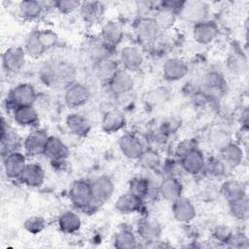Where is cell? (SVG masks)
<instances>
[{
    "label": "cell",
    "mask_w": 249,
    "mask_h": 249,
    "mask_svg": "<svg viewBox=\"0 0 249 249\" xmlns=\"http://www.w3.org/2000/svg\"><path fill=\"white\" fill-rule=\"evenodd\" d=\"M68 196L73 205L79 209L86 210L93 205L90 182L84 179L75 180L71 184Z\"/></svg>",
    "instance_id": "1"
},
{
    "label": "cell",
    "mask_w": 249,
    "mask_h": 249,
    "mask_svg": "<svg viewBox=\"0 0 249 249\" xmlns=\"http://www.w3.org/2000/svg\"><path fill=\"white\" fill-rule=\"evenodd\" d=\"M37 99V91L30 83H19L8 93V103L14 108L18 106L33 105Z\"/></svg>",
    "instance_id": "2"
},
{
    "label": "cell",
    "mask_w": 249,
    "mask_h": 249,
    "mask_svg": "<svg viewBox=\"0 0 249 249\" xmlns=\"http://www.w3.org/2000/svg\"><path fill=\"white\" fill-rule=\"evenodd\" d=\"M161 30L153 17L140 18L135 24V35L138 42L143 46L153 45L160 37Z\"/></svg>",
    "instance_id": "3"
},
{
    "label": "cell",
    "mask_w": 249,
    "mask_h": 249,
    "mask_svg": "<svg viewBox=\"0 0 249 249\" xmlns=\"http://www.w3.org/2000/svg\"><path fill=\"white\" fill-rule=\"evenodd\" d=\"M208 14L209 7L205 2L199 0H192L183 2L178 17H180L185 21L196 24L207 19Z\"/></svg>",
    "instance_id": "4"
},
{
    "label": "cell",
    "mask_w": 249,
    "mask_h": 249,
    "mask_svg": "<svg viewBox=\"0 0 249 249\" xmlns=\"http://www.w3.org/2000/svg\"><path fill=\"white\" fill-rule=\"evenodd\" d=\"M92 202L94 205H101L107 202L115 192V184L111 177L101 175L90 182Z\"/></svg>",
    "instance_id": "5"
},
{
    "label": "cell",
    "mask_w": 249,
    "mask_h": 249,
    "mask_svg": "<svg viewBox=\"0 0 249 249\" xmlns=\"http://www.w3.org/2000/svg\"><path fill=\"white\" fill-rule=\"evenodd\" d=\"M90 98L89 88L79 82H74L66 87L64 102L69 108H79L88 103Z\"/></svg>",
    "instance_id": "6"
},
{
    "label": "cell",
    "mask_w": 249,
    "mask_h": 249,
    "mask_svg": "<svg viewBox=\"0 0 249 249\" xmlns=\"http://www.w3.org/2000/svg\"><path fill=\"white\" fill-rule=\"evenodd\" d=\"M219 34V26L215 20L205 19L194 24L193 38L200 45H208L212 43Z\"/></svg>",
    "instance_id": "7"
},
{
    "label": "cell",
    "mask_w": 249,
    "mask_h": 249,
    "mask_svg": "<svg viewBox=\"0 0 249 249\" xmlns=\"http://www.w3.org/2000/svg\"><path fill=\"white\" fill-rule=\"evenodd\" d=\"M25 51L21 47H11L2 54V65L7 73L19 72L25 63Z\"/></svg>",
    "instance_id": "8"
},
{
    "label": "cell",
    "mask_w": 249,
    "mask_h": 249,
    "mask_svg": "<svg viewBox=\"0 0 249 249\" xmlns=\"http://www.w3.org/2000/svg\"><path fill=\"white\" fill-rule=\"evenodd\" d=\"M107 85L110 92L119 96L131 91L134 87V81L128 71L120 68L107 82Z\"/></svg>",
    "instance_id": "9"
},
{
    "label": "cell",
    "mask_w": 249,
    "mask_h": 249,
    "mask_svg": "<svg viewBox=\"0 0 249 249\" xmlns=\"http://www.w3.org/2000/svg\"><path fill=\"white\" fill-rule=\"evenodd\" d=\"M122 154L129 160H137L145 150L143 141L134 133L123 134L118 142Z\"/></svg>",
    "instance_id": "10"
},
{
    "label": "cell",
    "mask_w": 249,
    "mask_h": 249,
    "mask_svg": "<svg viewBox=\"0 0 249 249\" xmlns=\"http://www.w3.org/2000/svg\"><path fill=\"white\" fill-rule=\"evenodd\" d=\"M50 135L44 129L32 130L23 140L22 146L25 154L30 157H37L44 154V150Z\"/></svg>",
    "instance_id": "11"
},
{
    "label": "cell",
    "mask_w": 249,
    "mask_h": 249,
    "mask_svg": "<svg viewBox=\"0 0 249 249\" xmlns=\"http://www.w3.org/2000/svg\"><path fill=\"white\" fill-rule=\"evenodd\" d=\"M26 165L25 156L18 151H14L3 156L4 171L10 179L18 180Z\"/></svg>",
    "instance_id": "12"
},
{
    "label": "cell",
    "mask_w": 249,
    "mask_h": 249,
    "mask_svg": "<svg viewBox=\"0 0 249 249\" xmlns=\"http://www.w3.org/2000/svg\"><path fill=\"white\" fill-rule=\"evenodd\" d=\"M189 73V65L186 60L179 57L167 58L162 65V76L168 82L182 80Z\"/></svg>",
    "instance_id": "13"
},
{
    "label": "cell",
    "mask_w": 249,
    "mask_h": 249,
    "mask_svg": "<svg viewBox=\"0 0 249 249\" xmlns=\"http://www.w3.org/2000/svg\"><path fill=\"white\" fill-rule=\"evenodd\" d=\"M43 155L53 163L62 162L68 157L69 149L60 138L50 135Z\"/></svg>",
    "instance_id": "14"
},
{
    "label": "cell",
    "mask_w": 249,
    "mask_h": 249,
    "mask_svg": "<svg viewBox=\"0 0 249 249\" xmlns=\"http://www.w3.org/2000/svg\"><path fill=\"white\" fill-rule=\"evenodd\" d=\"M171 211L174 219L184 224L192 222L196 216L195 204L189 198L183 196L172 202Z\"/></svg>",
    "instance_id": "15"
},
{
    "label": "cell",
    "mask_w": 249,
    "mask_h": 249,
    "mask_svg": "<svg viewBox=\"0 0 249 249\" xmlns=\"http://www.w3.org/2000/svg\"><path fill=\"white\" fill-rule=\"evenodd\" d=\"M120 62L123 69L130 72L140 70L143 65L144 57L139 49L132 46L124 47L120 53Z\"/></svg>",
    "instance_id": "16"
},
{
    "label": "cell",
    "mask_w": 249,
    "mask_h": 249,
    "mask_svg": "<svg viewBox=\"0 0 249 249\" xmlns=\"http://www.w3.org/2000/svg\"><path fill=\"white\" fill-rule=\"evenodd\" d=\"M86 52L95 64L101 60L110 58L114 52V48L107 45L99 36L89 39L86 42Z\"/></svg>",
    "instance_id": "17"
},
{
    "label": "cell",
    "mask_w": 249,
    "mask_h": 249,
    "mask_svg": "<svg viewBox=\"0 0 249 249\" xmlns=\"http://www.w3.org/2000/svg\"><path fill=\"white\" fill-rule=\"evenodd\" d=\"M124 35V26L117 20H108L101 27L100 38L114 49L122 43Z\"/></svg>",
    "instance_id": "18"
},
{
    "label": "cell",
    "mask_w": 249,
    "mask_h": 249,
    "mask_svg": "<svg viewBox=\"0 0 249 249\" xmlns=\"http://www.w3.org/2000/svg\"><path fill=\"white\" fill-rule=\"evenodd\" d=\"M161 231L160 224L151 217H143L137 223V233L147 242L158 240L161 234Z\"/></svg>",
    "instance_id": "19"
},
{
    "label": "cell",
    "mask_w": 249,
    "mask_h": 249,
    "mask_svg": "<svg viewBox=\"0 0 249 249\" xmlns=\"http://www.w3.org/2000/svg\"><path fill=\"white\" fill-rule=\"evenodd\" d=\"M179 161L181 168L185 172L191 175H197L203 171L205 158L203 153L197 148L183 157Z\"/></svg>",
    "instance_id": "20"
},
{
    "label": "cell",
    "mask_w": 249,
    "mask_h": 249,
    "mask_svg": "<svg viewBox=\"0 0 249 249\" xmlns=\"http://www.w3.org/2000/svg\"><path fill=\"white\" fill-rule=\"evenodd\" d=\"M159 193L165 200L173 202L182 196L183 185L178 178L168 175L160 183Z\"/></svg>",
    "instance_id": "21"
},
{
    "label": "cell",
    "mask_w": 249,
    "mask_h": 249,
    "mask_svg": "<svg viewBox=\"0 0 249 249\" xmlns=\"http://www.w3.org/2000/svg\"><path fill=\"white\" fill-rule=\"evenodd\" d=\"M46 173L44 168L36 162L27 163L22 174L19 177V181L27 187L39 188L45 181Z\"/></svg>",
    "instance_id": "22"
},
{
    "label": "cell",
    "mask_w": 249,
    "mask_h": 249,
    "mask_svg": "<svg viewBox=\"0 0 249 249\" xmlns=\"http://www.w3.org/2000/svg\"><path fill=\"white\" fill-rule=\"evenodd\" d=\"M126 125L124 114L118 109L107 111L101 121V128L106 133H115L122 130Z\"/></svg>",
    "instance_id": "23"
},
{
    "label": "cell",
    "mask_w": 249,
    "mask_h": 249,
    "mask_svg": "<svg viewBox=\"0 0 249 249\" xmlns=\"http://www.w3.org/2000/svg\"><path fill=\"white\" fill-rule=\"evenodd\" d=\"M143 201V199L128 191L117 198L114 206L116 211L121 214H132L141 210Z\"/></svg>",
    "instance_id": "24"
},
{
    "label": "cell",
    "mask_w": 249,
    "mask_h": 249,
    "mask_svg": "<svg viewBox=\"0 0 249 249\" xmlns=\"http://www.w3.org/2000/svg\"><path fill=\"white\" fill-rule=\"evenodd\" d=\"M14 121L20 126H35L39 123V115L33 105L18 106L13 109Z\"/></svg>",
    "instance_id": "25"
},
{
    "label": "cell",
    "mask_w": 249,
    "mask_h": 249,
    "mask_svg": "<svg viewBox=\"0 0 249 249\" xmlns=\"http://www.w3.org/2000/svg\"><path fill=\"white\" fill-rule=\"evenodd\" d=\"M66 126L68 130L79 137H85L89 134L91 128L89 121L82 114L72 113L66 117Z\"/></svg>",
    "instance_id": "26"
},
{
    "label": "cell",
    "mask_w": 249,
    "mask_h": 249,
    "mask_svg": "<svg viewBox=\"0 0 249 249\" xmlns=\"http://www.w3.org/2000/svg\"><path fill=\"white\" fill-rule=\"evenodd\" d=\"M1 148L3 156L8 153L18 151V148L20 146V138L17 132L6 124L4 119H2L1 124Z\"/></svg>",
    "instance_id": "27"
},
{
    "label": "cell",
    "mask_w": 249,
    "mask_h": 249,
    "mask_svg": "<svg viewBox=\"0 0 249 249\" xmlns=\"http://www.w3.org/2000/svg\"><path fill=\"white\" fill-rule=\"evenodd\" d=\"M220 195L228 202L239 199L246 196V188L244 184L238 180H226L220 187Z\"/></svg>",
    "instance_id": "28"
},
{
    "label": "cell",
    "mask_w": 249,
    "mask_h": 249,
    "mask_svg": "<svg viewBox=\"0 0 249 249\" xmlns=\"http://www.w3.org/2000/svg\"><path fill=\"white\" fill-rule=\"evenodd\" d=\"M177 17L178 13L175 10L165 6L162 2H160L156 9V13L153 18L160 29L162 31L171 28L175 24Z\"/></svg>",
    "instance_id": "29"
},
{
    "label": "cell",
    "mask_w": 249,
    "mask_h": 249,
    "mask_svg": "<svg viewBox=\"0 0 249 249\" xmlns=\"http://www.w3.org/2000/svg\"><path fill=\"white\" fill-rule=\"evenodd\" d=\"M220 154H221L220 158L231 168H234L238 166L242 162L244 158V153L242 148L234 142H230L229 144L224 146L222 149H220Z\"/></svg>",
    "instance_id": "30"
},
{
    "label": "cell",
    "mask_w": 249,
    "mask_h": 249,
    "mask_svg": "<svg viewBox=\"0 0 249 249\" xmlns=\"http://www.w3.org/2000/svg\"><path fill=\"white\" fill-rule=\"evenodd\" d=\"M57 225L60 231L63 233L73 234L81 229L82 221L76 212L67 210L60 214L57 220Z\"/></svg>",
    "instance_id": "31"
},
{
    "label": "cell",
    "mask_w": 249,
    "mask_h": 249,
    "mask_svg": "<svg viewBox=\"0 0 249 249\" xmlns=\"http://www.w3.org/2000/svg\"><path fill=\"white\" fill-rule=\"evenodd\" d=\"M113 244L118 249H132L138 246V241L132 230L122 228L115 233Z\"/></svg>",
    "instance_id": "32"
},
{
    "label": "cell",
    "mask_w": 249,
    "mask_h": 249,
    "mask_svg": "<svg viewBox=\"0 0 249 249\" xmlns=\"http://www.w3.org/2000/svg\"><path fill=\"white\" fill-rule=\"evenodd\" d=\"M45 11V3L35 0H24L18 4L19 15L28 20H33L42 16Z\"/></svg>",
    "instance_id": "33"
},
{
    "label": "cell",
    "mask_w": 249,
    "mask_h": 249,
    "mask_svg": "<svg viewBox=\"0 0 249 249\" xmlns=\"http://www.w3.org/2000/svg\"><path fill=\"white\" fill-rule=\"evenodd\" d=\"M104 13V5L101 2L88 1L82 2L80 7V14L85 21L96 22L100 19Z\"/></svg>",
    "instance_id": "34"
},
{
    "label": "cell",
    "mask_w": 249,
    "mask_h": 249,
    "mask_svg": "<svg viewBox=\"0 0 249 249\" xmlns=\"http://www.w3.org/2000/svg\"><path fill=\"white\" fill-rule=\"evenodd\" d=\"M229 166L221 158L211 157L208 160H205V164L203 171L209 178L220 179L226 176Z\"/></svg>",
    "instance_id": "35"
},
{
    "label": "cell",
    "mask_w": 249,
    "mask_h": 249,
    "mask_svg": "<svg viewBox=\"0 0 249 249\" xmlns=\"http://www.w3.org/2000/svg\"><path fill=\"white\" fill-rule=\"evenodd\" d=\"M128 191L141 199L147 198L152 190V183L149 178L145 176H135L129 181Z\"/></svg>",
    "instance_id": "36"
},
{
    "label": "cell",
    "mask_w": 249,
    "mask_h": 249,
    "mask_svg": "<svg viewBox=\"0 0 249 249\" xmlns=\"http://www.w3.org/2000/svg\"><path fill=\"white\" fill-rule=\"evenodd\" d=\"M207 139L210 145L219 150L222 149L227 144H229L230 142H231V136L230 131L220 125L213 126L209 130L207 134Z\"/></svg>",
    "instance_id": "37"
},
{
    "label": "cell",
    "mask_w": 249,
    "mask_h": 249,
    "mask_svg": "<svg viewBox=\"0 0 249 249\" xmlns=\"http://www.w3.org/2000/svg\"><path fill=\"white\" fill-rule=\"evenodd\" d=\"M137 160L139 165L146 170H157L161 163L160 154L152 148H145Z\"/></svg>",
    "instance_id": "38"
},
{
    "label": "cell",
    "mask_w": 249,
    "mask_h": 249,
    "mask_svg": "<svg viewBox=\"0 0 249 249\" xmlns=\"http://www.w3.org/2000/svg\"><path fill=\"white\" fill-rule=\"evenodd\" d=\"M169 96H170L169 89L166 88L160 87L145 92L143 96V101L147 106L155 107L166 102Z\"/></svg>",
    "instance_id": "39"
},
{
    "label": "cell",
    "mask_w": 249,
    "mask_h": 249,
    "mask_svg": "<svg viewBox=\"0 0 249 249\" xmlns=\"http://www.w3.org/2000/svg\"><path fill=\"white\" fill-rule=\"evenodd\" d=\"M231 215L238 221H247L249 217V202L247 196L228 202Z\"/></svg>",
    "instance_id": "40"
},
{
    "label": "cell",
    "mask_w": 249,
    "mask_h": 249,
    "mask_svg": "<svg viewBox=\"0 0 249 249\" xmlns=\"http://www.w3.org/2000/svg\"><path fill=\"white\" fill-rule=\"evenodd\" d=\"M23 49L25 51V53L33 58H38L46 53V51L43 49L39 42L36 30H33L28 34Z\"/></svg>",
    "instance_id": "41"
},
{
    "label": "cell",
    "mask_w": 249,
    "mask_h": 249,
    "mask_svg": "<svg viewBox=\"0 0 249 249\" xmlns=\"http://www.w3.org/2000/svg\"><path fill=\"white\" fill-rule=\"evenodd\" d=\"M95 67L98 77L105 80L106 82H108L111 77L120 69L117 61L112 59L111 57L95 63Z\"/></svg>",
    "instance_id": "42"
},
{
    "label": "cell",
    "mask_w": 249,
    "mask_h": 249,
    "mask_svg": "<svg viewBox=\"0 0 249 249\" xmlns=\"http://www.w3.org/2000/svg\"><path fill=\"white\" fill-rule=\"evenodd\" d=\"M40 79L42 82L51 87L56 85V61L55 60H48L45 61L39 71Z\"/></svg>",
    "instance_id": "43"
},
{
    "label": "cell",
    "mask_w": 249,
    "mask_h": 249,
    "mask_svg": "<svg viewBox=\"0 0 249 249\" xmlns=\"http://www.w3.org/2000/svg\"><path fill=\"white\" fill-rule=\"evenodd\" d=\"M37 31V36L39 42L43 49L47 52L58 45L59 38L57 34L52 29H39Z\"/></svg>",
    "instance_id": "44"
},
{
    "label": "cell",
    "mask_w": 249,
    "mask_h": 249,
    "mask_svg": "<svg viewBox=\"0 0 249 249\" xmlns=\"http://www.w3.org/2000/svg\"><path fill=\"white\" fill-rule=\"evenodd\" d=\"M46 227V221L41 216H30L23 222V228L26 231L32 234H37L41 232Z\"/></svg>",
    "instance_id": "45"
},
{
    "label": "cell",
    "mask_w": 249,
    "mask_h": 249,
    "mask_svg": "<svg viewBox=\"0 0 249 249\" xmlns=\"http://www.w3.org/2000/svg\"><path fill=\"white\" fill-rule=\"evenodd\" d=\"M197 149V142L195 138H186L180 141L174 150V155L177 159L181 160L183 157Z\"/></svg>",
    "instance_id": "46"
},
{
    "label": "cell",
    "mask_w": 249,
    "mask_h": 249,
    "mask_svg": "<svg viewBox=\"0 0 249 249\" xmlns=\"http://www.w3.org/2000/svg\"><path fill=\"white\" fill-rule=\"evenodd\" d=\"M232 232H233V231L231 230V227H229L228 225H225V224H221L214 228V230L212 231V236L215 239V241L226 245L227 242L229 241L230 237L231 236Z\"/></svg>",
    "instance_id": "47"
},
{
    "label": "cell",
    "mask_w": 249,
    "mask_h": 249,
    "mask_svg": "<svg viewBox=\"0 0 249 249\" xmlns=\"http://www.w3.org/2000/svg\"><path fill=\"white\" fill-rule=\"evenodd\" d=\"M226 246L235 249H245L249 247V239L245 233L233 231Z\"/></svg>",
    "instance_id": "48"
},
{
    "label": "cell",
    "mask_w": 249,
    "mask_h": 249,
    "mask_svg": "<svg viewBox=\"0 0 249 249\" xmlns=\"http://www.w3.org/2000/svg\"><path fill=\"white\" fill-rule=\"evenodd\" d=\"M82 2L75 0H58L53 2V7L61 14L68 15L77 9H80Z\"/></svg>",
    "instance_id": "49"
},
{
    "label": "cell",
    "mask_w": 249,
    "mask_h": 249,
    "mask_svg": "<svg viewBox=\"0 0 249 249\" xmlns=\"http://www.w3.org/2000/svg\"><path fill=\"white\" fill-rule=\"evenodd\" d=\"M180 127V121L174 117L172 118H168L165 121H163L160 124V131L162 132L165 136L175 133L178 128Z\"/></svg>",
    "instance_id": "50"
},
{
    "label": "cell",
    "mask_w": 249,
    "mask_h": 249,
    "mask_svg": "<svg viewBox=\"0 0 249 249\" xmlns=\"http://www.w3.org/2000/svg\"><path fill=\"white\" fill-rule=\"evenodd\" d=\"M229 65L230 68L232 72L234 73H242V71L245 69L246 66V62L245 60H243V58L239 57V56H232L229 59Z\"/></svg>",
    "instance_id": "51"
}]
</instances>
